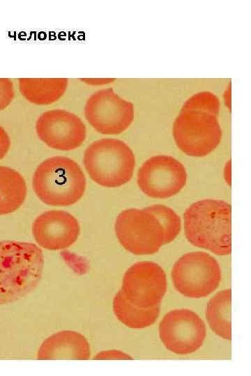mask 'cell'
<instances>
[{"label":"cell","mask_w":251,"mask_h":376,"mask_svg":"<svg viewBox=\"0 0 251 376\" xmlns=\"http://www.w3.org/2000/svg\"><path fill=\"white\" fill-rule=\"evenodd\" d=\"M79 233L78 220L63 210L46 211L38 216L32 224V234L37 244L51 251L69 248L77 241Z\"/></svg>","instance_id":"cell-13"},{"label":"cell","mask_w":251,"mask_h":376,"mask_svg":"<svg viewBox=\"0 0 251 376\" xmlns=\"http://www.w3.org/2000/svg\"><path fill=\"white\" fill-rule=\"evenodd\" d=\"M96 360H130V355L116 350H104L98 352L94 357Z\"/></svg>","instance_id":"cell-21"},{"label":"cell","mask_w":251,"mask_h":376,"mask_svg":"<svg viewBox=\"0 0 251 376\" xmlns=\"http://www.w3.org/2000/svg\"><path fill=\"white\" fill-rule=\"evenodd\" d=\"M174 288L190 298L206 297L218 288L221 269L218 261L202 251L184 254L174 265L171 272Z\"/></svg>","instance_id":"cell-7"},{"label":"cell","mask_w":251,"mask_h":376,"mask_svg":"<svg viewBox=\"0 0 251 376\" xmlns=\"http://www.w3.org/2000/svg\"><path fill=\"white\" fill-rule=\"evenodd\" d=\"M86 178L73 159L56 156L46 159L34 171L33 189L44 203L69 206L79 201L86 190Z\"/></svg>","instance_id":"cell-4"},{"label":"cell","mask_w":251,"mask_h":376,"mask_svg":"<svg viewBox=\"0 0 251 376\" xmlns=\"http://www.w3.org/2000/svg\"><path fill=\"white\" fill-rule=\"evenodd\" d=\"M219 111V99L211 92L197 93L188 98L173 125L177 147L196 157H205L214 150L222 138Z\"/></svg>","instance_id":"cell-1"},{"label":"cell","mask_w":251,"mask_h":376,"mask_svg":"<svg viewBox=\"0 0 251 376\" xmlns=\"http://www.w3.org/2000/svg\"><path fill=\"white\" fill-rule=\"evenodd\" d=\"M186 170L182 163L169 155H156L146 159L139 169L137 182L147 196L170 198L185 187Z\"/></svg>","instance_id":"cell-9"},{"label":"cell","mask_w":251,"mask_h":376,"mask_svg":"<svg viewBox=\"0 0 251 376\" xmlns=\"http://www.w3.org/2000/svg\"><path fill=\"white\" fill-rule=\"evenodd\" d=\"M114 230L121 245L135 255H151L164 244L163 229L146 208H130L116 217Z\"/></svg>","instance_id":"cell-6"},{"label":"cell","mask_w":251,"mask_h":376,"mask_svg":"<svg viewBox=\"0 0 251 376\" xmlns=\"http://www.w3.org/2000/svg\"><path fill=\"white\" fill-rule=\"evenodd\" d=\"M44 267L42 250L35 244L0 242V305L17 301L39 283Z\"/></svg>","instance_id":"cell-2"},{"label":"cell","mask_w":251,"mask_h":376,"mask_svg":"<svg viewBox=\"0 0 251 376\" xmlns=\"http://www.w3.org/2000/svg\"><path fill=\"white\" fill-rule=\"evenodd\" d=\"M83 164L93 182L104 187L115 188L132 178L135 157L124 141L104 138L93 141L86 148Z\"/></svg>","instance_id":"cell-5"},{"label":"cell","mask_w":251,"mask_h":376,"mask_svg":"<svg viewBox=\"0 0 251 376\" xmlns=\"http://www.w3.org/2000/svg\"><path fill=\"white\" fill-rule=\"evenodd\" d=\"M231 292L227 288L220 291L208 301L206 316L211 329L220 337L231 340Z\"/></svg>","instance_id":"cell-18"},{"label":"cell","mask_w":251,"mask_h":376,"mask_svg":"<svg viewBox=\"0 0 251 376\" xmlns=\"http://www.w3.org/2000/svg\"><path fill=\"white\" fill-rule=\"evenodd\" d=\"M134 114L132 103L121 97L112 88L93 93L84 107L88 123L96 131L105 135L125 132L132 123Z\"/></svg>","instance_id":"cell-8"},{"label":"cell","mask_w":251,"mask_h":376,"mask_svg":"<svg viewBox=\"0 0 251 376\" xmlns=\"http://www.w3.org/2000/svg\"><path fill=\"white\" fill-rule=\"evenodd\" d=\"M10 147V137L4 128L0 125V160L7 155Z\"/></svg>","instance_id":"cell-22"},{"label":"cell","mask_w":251,"mask_h":376,"mask_svg":"<svg viewBox=\"0 0 251 376\" xmlns=\"http://www.w3.org/2000/svg\"><path fill=\"white\" fill-rule=\"evenodd\" d=\"M167 288L163 269L155 263L141 261L126 270L119 291L131 304L149 308L160 305Z\"/></svg>","instance_id":"cell-11"},{"label":"cell","mask_w":251,"mask_h":376,"mask_svg":"<svg viewBox=\"0 0 251 376\" xmlns=\"http://www.w3.org/2000/svg\"><path fill=\"white\" fill-rule=\"evenodd\" d=\"M15 96L13 83L8 78H0V111L12 102Z\"/></svg>","instance_id":"cell-20"},{"label":"cell","mask_w":251,"mask_h":376,"mask_svg":"<svg viewBox=\"0 0 251 376\" xmlns=\"http://www.w3.org/2000/svg\"><path fill=\"white\" fill-rule=\"evenodd\" d=\"M26 194L23 176L12 168L0 166V215L18 210L24 203Z\"/></svg>","instance_id":"cell-16"},{"label":"cell","mask_w":251,"mask_h":376,"mask_svg":"<svg viewBox=\"0 0 251 376\" xmlns=\"http://www.w3.org/2000/svg\"><path fill=\"white\" fill-rule=\"evenodd\" d=\"M113 311L116 318L132 329H144L152 325L160 314V305L141 308L128 301L119 291L114 297Z\"/></svg>","instance_id":"cell-17"},{"label":"cell","mask_w":251,"mask_h":376,"mask_svg":"<svg viewBox=\"0 0 251 376\" xmlns=\"http://www.w3.org/2000/svg\"><path fill=\"white\" fill-rule=\"evenodd\" d=\"M231 205L204 199L190 205L183 214L188 240L194 246L225 256L231 251Z\"/></svg>","instance_id":"cell-3"},{"label":"cell","mask_w":251,"mask_h":376,"mask_svg":"<svg viewBox=\"0 0 251 376\" xmlns=\"http://www.w3.org/2000/svg\"><path fill=\"white\" fill-rule=\"evenodd\" d=\"M206 334L204 320L190 309H174L167 313L159 324V336L165 347L177 354L198 350Z\"/></svg>","instance_id":"cell-10"},{"label":"cell","mask_w":251,"mask_h":376,"mask_svg":"<svg viewBox=\"0 0 251 376\" xmlns=\"http://www.w3.org/2000/svg\"><path fill=\"white\" fill-rule=\"evenodd\" d=\"M231 166H230V162L227 164L226 168L225 169V177L227 182V183H229L231 182Z\"/></svg>","instance_id":"cell-23"},{"label":"cell","mask_w":251,"mask_h":376,"mask_svg":"<svg viewBox=\"0 0 251 376\" xmlns=\"http://www.w3.org/2000/svg\"><path fill=\"white\" fill-rule=\"evenodd\" d=\"M36 356L39 360H88L91 347L82 334L64 330L47 337L39 347Z\"/></svg>","instance_id":"cell-14"},{"label":"cell","mask_w":251,"mask_h":376,"mask_svg":"<svg viewBox=\"0 0 251 376\" xmlns=\"http://www.w3.org/2000/svg\"><path fill=\"white\" fill-rule=\"evenodd\" d=\"M36 132L46 146L61 151L79 148L86 137L82 120L73 113L60 109L40 114L36 123Z\"/></svg>","instance_id":"cell-12"},{"label":"cell","mask_w":251,"mask_h":376,"mask_svg":"<svg viewBox=\"0 0 251 376\" xmlns=\"http://www.w3.org/2000/svg\"><path fill=\"white\" fill-rule=\"evenodd\" d=\"M146 208L155 215L161 224L164 233V244L172 242L181 231V222L178 214L172 208L160 204Z\"/></svg>","instance_id":"cell-19"},{"label":"cell","mask_w":251,"mask_h":376,"mask_svg":"<svg viewBox=\"0 0 251 376\" xmlns=\"http://www.w3.org/2000/svg\"><path fill=\"white\" fill-rule=\"evenodd\" d=\"M68 85L66 78H20L19 90L30 103L48 105L59 100Z\"/></svg>","instance_id":"cell-15"}]
</instances>
